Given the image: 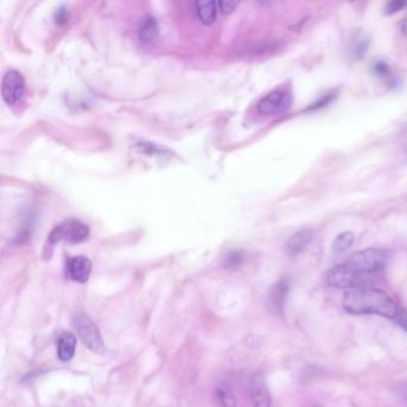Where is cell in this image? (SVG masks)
I'll use <instances>...</instances> for the list:
<instances>
[{
    "label": "cell",
    "mask_w": 407,
    "mask_h": 407,
    "mask_svg": "<svg viewBox=\"0 0 407 407\" xmlns=\"http://www.w3.org/2000/svg\"><path fill=\"white\" fill-rule=\"evenodd\" d=\"M341 306L351 314H377L390 320H395L401 308L390 295L372 287L346 292Z\"/></svg>",
    "instance_id": "1"
},
{
    "label": "cell",
    "mask_w": 407,
    "mask_h": 407,
    "mask_svg": "<svg viewBox=\"0 0 407 407\" xmlns=\"http://www.w3.org/2000/svg\"><path fill=\"white\" fill-rule=\"evenodd\" d=\"M388 261H390V254L386 249L370 247V249H362L351 254L344 264L359 275L372 278L374 276L385 270Z\"/></svg>",
    "instance_id": "2"
},
{
    "label": "cell",
    "mask_w": 407,
    "mask_h": 407,
    "mask_svg": "<svg viewBox=\"0 0 407 407\" xmlns=\"http://www.w3.org/2000/svg\"><path fill=\"white\" fill-rule=\"evenodd\" d=\"M372 277L359 275L354 270H351L350 267H346L344 263L330 269L326 274L328 285L334 288L349 289V290L364 288V287H370L369 285L372 283Z\"/></svg>",
    "instance_id": "3"
},
{
    "label": "cell",
    "mask_w": 407,
    "mask_h": 407,
    "mask_svg": "<svg viewBox=\"0 0 407 407\" xmlns=\"http://www.w3.org/2000/svg\"><path fill=\"white\" fill-rule=\"evenodd\" d=\"M73 326L77 330L79 338L90 350L101 354L105 350L104 341L102 339L101 332L97 325L92 321L88 315L78 313L73 318Z\"/></svg>",
    "instance_id": "4"
},
{
    "label": "cell",
    "mask_w": 407,
    "mask_h": 407,
    "mask_svg": "<svg viewBox=\"0 0 407 407\" xmlns=\"http://www.w3.org/2000/svg\"><path fill=\"white\" fill-rule=\"evenodd\" d=\"M90 234V228L79 220H66L54 228L49 234V243L57 244L60 241H67L70 244H78L85 240Z\"/></svg>",
    "instance_id": "5"
},
{
    "label": "cell",
    "mask_w": 407,
    "mask_h": 407,
    "mask_svg": "<svg viewBox=\"0 0 407 407\" xmlns=\"http://www.w3.org/2000/svg\"><path fill=\"white\" fill-rule=\"evenodd\" d=\"M293 104V95L287 90H276L263 97L257 104V110L261 115L280 114L288 110Z\"/></svg>",
    "instance_id": "6"
},
{
    "label": "cell",
    "mask_w": 407,
    "mask_h": 407,
    "mask_svg": "<svg viewBox=\"0 0 407 407\" xmlns=\"http://www.w3.org/2000/svg\"><path fill=\"white\" fill-rule=\"evenodd\" d=\"M26 82L18 70H10L5 73L1 83L3 98L8 104L17 103L23 96Z\"/></svg>",
    "instance_id": "7"
},
{
    "label": "cell",
    "mask_w": 407,
    "mask_h": 407,
    "mask_svg": "<svg viewBox=\"0 0 407 407\" xmlns=\"http://www.w3.org/2000/svg\"><path fill=\"white\" fill-rule=\"evenodd\" d=\"M289 289H290V278L287 276L282 277L281 280L276 282L275 285H272V290L269 293V298H267V306L274 314H281L285 310V300L288 296Z\"/></svg>",
    "instance_id": "8"
},
{
    "label": "cell",
    "mask_w": 407,
    "mask_h": 407,
    "mask_svg": "<svg viewBox=\"0 0 407 407\" xmlns=\"http://www.w3.org/2000/svg\"><path fill=\"white\" fill-rule=\"evenodd\" d=\"M92 264L90 259L84 256L72 257L66 263V275L70 280L85 283L91 274Z\"/></svg>",
    "instance_id": "9"
},
{
    "label": "cell",
    "mask_w": 407,
    "mask_h": 407,
    "mask_svg": "<svg viewBox=\"0 0 407 407\" xmlns=\"http://www.w3.org/2000/svg\"><path fill=\"white\" fill-rule=\"evenodd\" d=\"M313 238H314V231L310 229V228H303V229L294 233L293 236H290L288 241L285 243L287 254L290 257H296L306 249L307 246L311 244Z\"/></svg>",
    "instance_id": "10"
},
{
    "label": "cell",
    "mask_w": 407,
    "mask_h": 407,
    "mask_svg": "<svg viewBox=\"0 0 407 407\" xmlns=\"http://www.w3.org/2000/svg\"><path fill=\"white\" fill-rule=\"evenodd\" d=\"M252 401L256 407H270L272 398L267 384L261 374H256L251 381Z\"/></svg>",
    "instance_id": "11"
},
{
    "label": "cell",
    "mask_w": 407,
    "mask_h": 407,
    "mask_svg": "<svg viewBox=\"0 0 407 407\" xmlns=\"http://www.w3.org/2000/svg\"><path fill=\"white\" fill-rule=\"evenodd\" d=\"M158 37H159V28H158L157 21L151 16L144 17L139 26V39L141 44L146 46L153 44Z\"/></svg>",
    "instance_id": "12"
},
{
    "label": "cell",
    "mask_w": 407,
    "mask_h": 407,
    "mask_svg": "<svg viewBox=\"0 0 407 407\" xmlns=\"http://www.w3.org/2000/svg\"><path fill=\"white\" fill-rule=\"evenodd\" d=\"M75 346H77V339L72 333L67 332L62 334L59 339V346H57L59 359H61L62 362L70 361L75 356Z\"/></svg>",
    "instance_id": "13"
},
{
    "label": "cell",
    "mask_w": 407,
    "mask_h": 407,
    "mask_svg": "<svg viewBox=\"0 0 407 407\" xmlns=\"http://www.w3.org/2000/svg\"><path fill=\"white\" fill-rule=\"evenodd\" d=\"M195 6H196L197 16L202 23H205L207 26L214 23L216 15H218V10H219L218 3H215V1H197Z\"/></svg>",
    "instance_id": "14"
},
{
    "label": "cell",
    "mask_w": 407,
    "mask_h": 407,
    "mask_svg": "<svg viewBox=\"0 0 407 407\" xmlns=\"http://www.w3.org/2000/svg\"><path fill=\"white\" fill-rule=\"evenodd\" d=\"M354 234L352 232H344L334 239L332 251L336 254H346L351 246L354 245Z\"/></svg>",
    "instance_id": "15"
},
{
    "label": "cell",
    "mask_w": 407,
    "mask_h": 407,
    "mask_svg": "<svg viewBox=\"0 0 407 407\" xmlns=\"http://www.w3.org/2000/svg\"><path fill=\"white\" fill-rule=\"evenodd\" d=\"M216 398L223 407H236V400L231 388L226 385H220L216 388Z\"/></svg>",
    "instance_id": "16"
},
{
    "label": "cell",
    "mask_w": 407,
    "mask_h": 407,
    "mask_svg": "<svg viewBox=\"0 0 407 407\" xmlns=\"http://www.w3.org/2000/svg\"><path fill=\"white\" fill-rule=\"evenodd\" d=\"M244 261V256L241 252H231V254H228L227 257H226V261H225V265L227 267H236L240 265L241 263Z\"/></svg>",
    "instance_id": "17"
},
{
    "label": "cell",
    "mask_w": 407,
    "mask_h": 407,
    "mask_svg": "<svg viewBox=\"0 0 407 407\" xmlns=\"http://www.w3.org/2000/svg\"><path fill=\"white\" fill-rule=\"evenodd\" d=\"M407 6V3L405 1H400V0H393V1H390L388 4L386 5L385 8V13L387 16H392L394 13L399 12V11H401V10Z\"/></svg>",
    "instance_id": "18"
},
{
    "label": "cell",
    "mask_w": 407,
    "mask_h": 407,
    "mask_svg": "<svg viewBox=\"0 0 407 407\" xmlns=\"http://www.w3.org/2000/svg\"><path fill=\"white\" fill-rule=\"evenodd\" d=\"M139 147H141V151L146 154H162L164 149L159 147L157 144H147V142H139ZM164 154V153H162Z\"/></svg>",
    "instance_id": "19"
},
{
    "label": "cell",
    "mask_w": 407,
    "mask_h": 407,
    "mask_svg": "<svg viewBox=\"0 0 407 407\" xmlns=\"http://www.w3.org/2000/svg\"><path fill=\"white\" fill-rule=\"evenodd\" d=\"M334 93H330V95H325L324 97H321V100H319L318 102H315L314 104H312L310 108L307 110H316L320 109V108H324L326 105L330 104L331 102L334 100Z\"/></svg>",
    "instance_id": "20"
},
{
    "label": "cell",
    "mask_w": 407,
    "mask_h": 407,
    "mask_svg": "<svg viewBox=\"0 0 407 407\" xmlns=\"http://www.w3.org/2000/svg\"><path fill=\"white\" fill-rule=\"evenodd\" d=\"M368 46H369V44H368L367 39H359V42H356V44H354V48H352V50H354V57H362L364 53H366V50H367Z\"/></svg>",
    "instance_id": "21"
},
{
    "label": "cell",
    "mask_w": 407,
    "mask_h": 407,
    "mask_svg": "<svg viewBox=\"0 0 407 407\" xmlns=\"http://www.w3.org/2000/svg\"><path fill=\"white\" fill-rule=\"evenodd\" d=\"M399 326H401V328L405 330L407 332V311L406 310H404V308H400V311H399L398 315H397V318L394 320Z\"/></svg>",
    "instance_id": "22"
},
{
    "label": "cell",
    "mask_w": 407,
    "mask_h": 407,
    "mask_svg": "<svg viewBox=\"0 0 407 407\" xmlns=\"http://www.w3.org/2000/svg\"><path fill=\"white\" fill-rule=\"evenodd\" d=\"M218 4H219V9L221 12L229 13L236 9L239 3H236V1H220Z\"/></svg>",
    "instance_id": "23"
},
{
    "label": "cell",
    "mask_w": 407,
    "mask_h": 407,
    "mask_svg": "<svg viewBox=\"0 0 407 407\" xmlns=\"http://www.w3.org/2000/svg\"><path fill=\"white\" fill-rule=\"evenodd\" d=\"M374 70H375L377 75H385L388 73V66L384 64V62H377L375 67H374Z\"/></svg>",
    "instance_id": "24"
},
{
    "label": "cell",
    "mask_w": 407,
    "mask_h": 407,
    "mask_svg": "<svg viewBox=\"0 0 407 407\" xmlns=\"http://www.w3.org/2000/svg\"><path fill=\"white\" fill-rule=\"evenodd\" d=\"M55 21H57V23H59V24L65 23L66 21H67V11H66L64 8L57 10V16H55Z\"/></svg>",
    "instance_id": "25"
},
{
    "label": "cell",
    "mask_w": 407,
    "mask_h": 407,
    "mask_svg": "<svg viewBox=\"0 0 407 407\" xmlns=\"http://www.w3.org/2000/svg\"><path fill=\"white\" fill-rule=\"evenodd\" d=\"M397 394L399 398L403 399L404 401L407 403V384H403L401 386L397 387Z\"/></svg>",
    "instance_id": "26"
}]
</instances>
